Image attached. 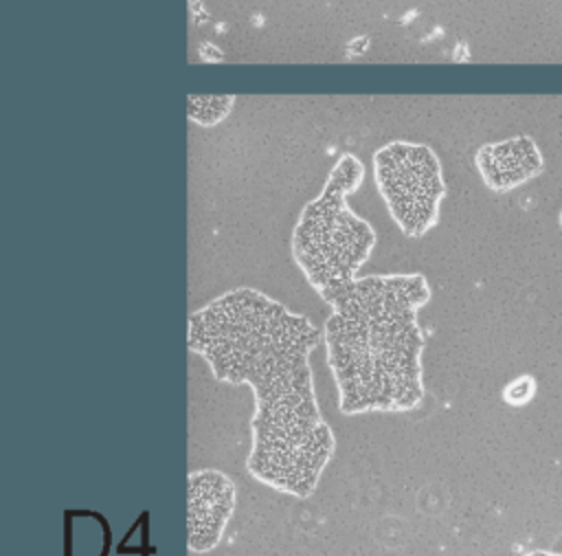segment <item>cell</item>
I'll return each mask as SVG.
<instances>
[{"instance_id": "277c9868", "label": "cell", "mask_w": 562, "mask_h": 556, "mask_svg": "<svg viewBox=\"0 0 562 556\" xmlns=\"http://www.w3.org/2000/svg\"><path fill=\"white\" fill-rule=\"evenodd\" d=\"M378 180L393 220L408 237H419L435 224L443 185L432 156L413 152V156L384 158Z\"/></svg>"}, {"instance_id": "ba28073f", "label": "cell", "mask_w": 562, "mask_h": 556, "mask_svg": "<svg viewBox=\"0 0 562 556\" xmlns=\"http://www.w3.org/2000/svg\"><path fill=\"white\" fill-rule=\"evenodd\" d=\"M522 556H562V552H547V549H536V552H527Z\"/></svg>"}, {"instance_id": "9c48e42d", "label": "cell", "mask_w": 562, "mask_h": 556, "mask_svg": "<svg viewBox=\"0 0 562 556\" xmlns=\"http://www.w3.org/2000/svg\"><path fill=\"white\" fill-rule=\"evenodd\" d=\"M560 226H562V211H560Z\"/></svg>"}, {"instance_id": "52a82bcc", "label": "cell", "mask_w": 562, "mask_h": 556, "mask_svg": "<svg viewBox=\"0 0 562 556\" xmlns=\"http://www.w3.org/2000/svg\"><path fill=\"white\" fill-rule=\"evenodd\" d=\"M538 391V382L531 374H520L516 378H512L505 387H503V402L509 407H525L536 398Z\"/></svg>"}, {"instance_id": "6da1fadb", "label": "cell", "mask_w": 562, "mask_h": 556, "mask_svg": "<svg viewBox=\"0 0 562 556\" xmlns=\"http://www.w3.org/2000/svg\"><path fill=\"white\" fill-rule=\"evenodd\" d=\"M318 341L305 314L255 288L226 290L187 321V345L211 374L252 391L250 477L296 499L316 490L336 448L310 365Z\"/></svg>"}, {"instance_id": "7a4b0ae2", "label": "cell", "mask_w": 562, "mask_h": 556, "mask_svg": "<svg viewBox=\"0 0 562 556\" xmlns=\"http://www.w3.org/2000/svg\"><path fill=\"white\" fill-rule=\"evenodd\" d=\"M327 365L345 415L406 413L424 400L419 312L430 286L419 273L356 277L321 294Z\"/></svg>"}, {"instance_id": "3957f363", "label": "cell", "mask_w": 562, "mask_h": 556, "mask_svg": "<svg viewBox=\"0 0 562 556\" xmlns=\"http://www.w3.org/2000/svg\"><path fill=\"white\" fill-rule=\"evenodd\" d=\"M351 185L353 178H334L305 207L292 235L294 262L318 294L356 279L375 244L371 226L345 204Z\"/></svg>"}, {"instance_id": "8992f818", "label": "cell", "mask_w": 562, "mask_h": 556, "mask_svg": "<svg viewBox=\"0 0 562 556\" xmlns=\"http://www.w3.org/2000/svg\"><path fill=\"white\" fill-rule=\"evenodd\" d=\"M479 169L492 189L507 191L540 174L542 156L533 141L512 138L485 147L479 154Z\"/></svg>"}, {"instance_id": "5b68a950", "label": "cell", "mask_w": 562, "mask_h": 556, "mask_svg": "<svg viewBox=\"0 0 562 556\" xmlns=\"http://www.w3.org/2000/svg\"><path fill=\"white\" fill-rule=\"evenodd\" d=\"M237 490L217 468L191 470L187 477V536L193 554L211 552L233 516Z\"/></svg>"}]
</instances>
